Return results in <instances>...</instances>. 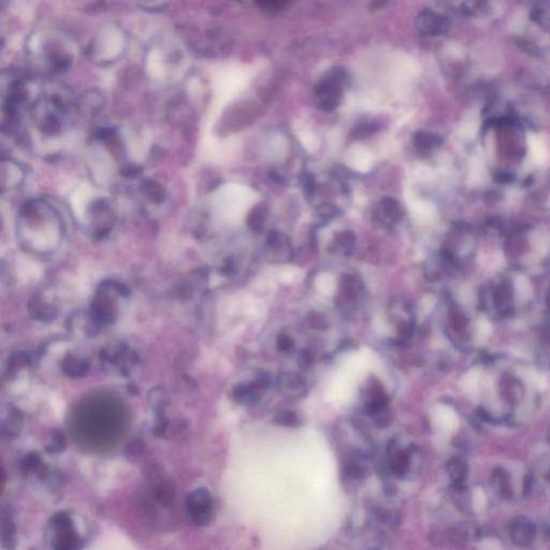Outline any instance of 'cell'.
<instances>
[{
	"instance_id": "obj_22",
	"label": "cell",
	"mask_w": 550,
	"mask_h": 550,
	"mask_svg": "<svg viewBox=\"0 0 550 550\" xmlns=\"http://www.w3.org/2000/svg\"><path fill=\"white\" fill-rule=\"evenodd\" d=\"M65 447H66V438H65L64 434L60 430H55L52 434V440L46 447V450L50 454H58L65 450Z\"/></svg>"
},
{
	"instance_id": "obj_8",
	"label": "cell",
	"mask_w": 550,
	"mask_h": 550,
	"mask_svg": "<svg viewBox=\"0 0 550 550\" xmlns=\"http://www.w3.org/2000/svg\"><path fill=\"white\" fill-rule=\"evenodd\" d=\"M416 27L418 32L424 36H434L442 34L446 29L447 21L444 16L431 10H424L416 19Z\"/></svg>"
},
{
	"instance_id": "obj_2",
	"label": "cell",
	"mask_w": 550,
	"mask_h": 550,
	"mask_svg": "<svg viewBox=\"0 0 550 550\" xmlns=\"http://www.w3.org/2000/svg\"><path fill=\"white\" fill-rule=\"evenodd\" d=\"M347 78L343 69L333 68L321 79L314 90L315 101L319 109L333 111L339 106Z\"/></svg>"
},
{
	"instance_id": "obj_26",
	"label": "cell",
	"mask_w": 550,
	"mask_h": 550,
	"mask_svg": "<svg viewBox=\"0 0 550 550\" xmlns=\"http://www.w3.org/2000/svg\"><path fill=\"white\" fill-rule=\"evenodd\" d=\"M276 345H278V349L281 351H290L291 349H294L295 343L289 335L282 333V335L278 337Z\"/></svg>"
},
{
	"instance_id": "obj_28",
	"label": "cell",
	"mask_w": 550,
	"mask_h": 550,
	"mask_svg": "<svg viewBox=\"0 0 550 550\" xmlns=\"http://www.w3.org/2000/svg\"><path fill=\"white\" fill-rule=\"evenodd\" d=\"M313 361H314V357L311 351H303L299 356V367L302 370H307L312 367Z\"/></svg>"
},
{
	"instance_id": "obj_11",
	"label": "cell",
	"mask_w": 550,
	"mask_h": 550,
	"mask_svg": "<svg viewBox=\"0 0 550 550\" xmlns=\"http://www.w3.org/2000/svg\"><path fill=\"white\" fill-rule=\"evenodd\" d=\"M23 414L19 408L8 404L1 414V431L7 436H19L23 427Z\"/></svg>"
},
{
	"instance_id": "obj_10",
	"label": "cell",
	"mask_w": 550,
	"mask_h": 550,
	"mask_svg": "<svg viewBox=\"0 0 550 550\" xmlns=\"http://www.w3.org/2000/svg\"><path fill=\"white\" fill-rule=\"evenodd\" d=\"M28 313L34 321L51 323L58 317V307L46 299L39 296H34L28 302Z\"/></svg>"
},
{
	"instance_id": "obj_12",
	"label": "cell",
	"mask_w": 550,
	"mask_h": 550,
	"mask_svg": "<svg viewBox=\"0 0 550 550\" xmlns=\"http://www.w3.org/2000/svg\"><path fill=\"white\" fill-rule=\"evenodd\" d=\"M511 537L516 545L525 547L535 537V527L528 519H516L511 525Z\"/></svg>"
},
{
	"instance_id": "obj_19",
	"label": "cell",
	"mask_w": 550,
	"mask_h": 550,
	"mask_svg": "<svg viewBox=\"0 0 550 550\" xmlns=\"http://www.w3.org/2000/svg\"><path fill=\"white\" fill-rule=\"evenodd\" d=\"M142 191L145 192V196H147L149 199L154 203H161L163 199H165L163 188L156 182H145L142 185Z\"/></svg>"
},
{
	"instance_id": "obj_27",
	"label": "cell",
	"mask_w": 550,
	"mask_h": 550,
	"mask_svg": "<svg viewBox=\"0 0 550 550\" xmlns=\"http://www.w3.org/2000/svg\"><path fill=\"white\" fill-rule=\"evenodd\" d=\"M502 391L507 394V398L513 400L514 402L517 399V386L515 382H509V378L507 382H502Z\"/></svg>"
},
{
	"instance_id": "obj_20",
	"label": "cell",
	"mask_w": 550,
	"mask_h": 550,
	"mask_svg": "<svg viewBox=\"0 0 550 550\" xmlns=\"http://www.w3.org/2000/svg\"><path fill=\"white\" fill-rule=\"evenodd\" d=\"M273 422L283 427H297L300 424V418L293 410H281L274 416Z\"/></svg>"
},
{
	"instance_id": "obj_14",
	"label": "cell",
	"mask_w": 550,
	"mask_h": 550,
	"mask_svg": "<svg viewBox=\"0 0 550 550\" xmlns=\"http://www.w3.org/2000/svg\"><path fill=\"white\" fill-rule=\"evenodd\" d=\"M361 283L353 275H343L340 281V296L345 302H356L361 294Z\"/></svg>"
},
{
	"instance_id": "obj_18",
	"label": "cell",
	"mask_w": 550,
	"mask_h": 550,
	"mask_svg": "<svg viewBox=\"0 0 550 550\" xmlns=\"http://www.w3.org/2000/svg\"><path fill=\"white\" fill-rule=\"evenodd\" d=\"M355 244V236L351 232H347L337 236L333 242V250L342 255H349L353 250Z\"/></svg>"
},
{
	"instance_id": "obj_9",
	"label": "cell",
	"mask_w": 550,
	"mask_h": 550,
	"mask_svg": "<svg viewBox=\"0 0 550 550\" xmlns=\"http://www.w3.org/2000/svg\"><path fill=\"white\" fill-rule=\"evenodd\" d=\"M365 396H367L365 410L370 415H377L387 408L389 400L383 385L380 382L373 380L370 385H368Z\"/></svg>"
},
{
	"instance_id": "obj_5",
	"label": "cell",
	"mask_w": 550,
	"mask_h": 550,
	"mask_svg": "<svg viewBox=\"0 0 550 550\" xmlns=\"http://www.w3.org/2000/svg\"><path fill=\"white\" fill-rule=\"evenodd\" d=\"M268 387V378L262 376L256 381L236 385L232 390V398L241 405L252 406L260 401Z\"/></svg>"
},
{
	"instance_id": "obj_21",
	"label": "cell",
	"mask_w": 550,
	"mask_h": 550,
	"mask_svg": "<svg viewBox=\"0 0 550 550\" xmlns=\"http://www.w3.org/2000/svg\"><path fill=\"white\" fill-rule=\"evenodd\" d=\"M410 464V455L404 450H398L392 457L391 469L396 474H404Z\"/></svg>"
},
{
	"instance_id": "obj_17",
	"label": "cell",
	"mask_w": 550,
	"mask_h": 550,
	"mask_svg": "<svg viewBox=\"0 0 550 550\" xmlns=\"http://www.w3.org/2000/svg\"><path fill=\"white\" fill-rule=\"evenodd\" d=\"M266 206L260 204V206H255L252 210L248 217V225L250 230L253 232H258L264 228V222L267 220V213H268Z\"/></svg>"
},
{
	"instance_id": "obj_30",
	"label": "cell",
	"mask_w": 550,
	"mask_h": 550,
	"mask_svg": "<svg viewBox=\"0 0 550 550\" xmlns=\"http://www.w3.org/2000/svg\"><path fill=\"white\" fill-rule=\"evenodd\" d=\"M220 271H222V274H234V273L236 271V262H234L232 258H229V260H226L225 264H224V266L222 267Z\"/></svg>"
},
{
	"instance_id": "obj_29",
	"label": "cell",
	"mask_w": 550,
	"mask_h": 550,
	"mask_svg": "<svg viewBox=\"0 0 550 550\" xmlns=\"http://www.w3.org/2000/svg\"><path fill=\"white\" fill-rule=\"evenodd\" d=\"M40 464V457L38 456V454H32L27 455L26 456L25 460L23 462L24 469L26 471H32L34 469L38 468Z\"/></svg>"
},
{
	"instance_id": "obj_24",
	"label": "cell",
	"mask_w": 550,
	"mask_h": 550,
	"mask_svg": "<svg viewBox=\"0 0 550 550\" xmlns=\"http://www.w3.org/2000/svg\"><path fill=\"white\" fill-rule=\"evenodd\" d=\"M511 287L507 286V284L501 285L497 287V294H495V301H497V307H507V303L511 301Z\"/></svg>"
},
{
	"instance_id": "obj_23",
	"label": "cell",
	"mask_w": 550,
	"mask_h": 550,
	"mask_svg": "<svg viewBox=\"0 0 550 550\" xmlns=\"http://www.w3.org/2000/svg\"><path fill=\"white\" fill-rule=\"evenodd\" d=\"M448 471L455 481H462L466 475V464L460 459H452L448 463Z\"/></svg>"
},
{
	"instance_id": "obj_7",
	"label": "cell",
	"mask_w": 550,
	"mask_h": 550,
	"mask_svg": "<svg viewBox=\"0 0 550 550\" xmlns=\"http://www.w3.org/2000/svg\"><path fill=\"white\" fill-rule=\"evenodd\" d=\"M278 388L284 397L293 400L304 397L307 390L304 380L295 373H281L278 377Z\"/></svg>"
},
{
	"instance_id": "obj_6",
	"label": "cell",
	"mask_w": 550,
	"mask_h": 550,
	"mask_svg": "<svg viewBox=\"0 0 550 550\" xmlns=\"http://www.w3.org/2000/svg\"><path fill=\"white\" fill-rule=\"evenodd\" d=\"M402 216H403V211L399 202L389 197L382 199L374 211L376 222L385 227H392L396 225L401 220Z\"/></svg>"
},
{
	"instance_id": "obj_4",
	"label": "cell",
	"mask_w": 550,
	"mask_h": 550,
	"mask_svg": "<svg viewBox=\"0 0 550 550\" xmlns=\"http://www.w3.org/2000/svg\"><path fill=\"white\" fill-rule=\"evenodd\" d=\"M188 516L195 525H209L213 516L212 497L208 489L198 488L187 495L186 500Z\"/></svg>"
},
{
	"instance_id": "obj_3",
	"label": "cell",
	"mask_w": 550,
	"mask_h": 550,
	"mask_svg": "<svg viewBox=\"0 0 550 550\" xmlns=\"http://www.w3.org/2000/svg\"><path fill=\"white\" fill-rule=\"evenodd\" d=\"M100 361L106 371L129 376L139 363V355L127 344L117 342L101 351Z\"/></svg>"
},
{
	"instance_id": "obj_1",
	"label": "cell",
	"mask_w": 550,
	"mask_h": 550,
	"mask_svg": "<svg viewBox=\"0 0 550 550\" xmlns=\"http://www.w3.org/2000/svg\"><path fill=\"white\" fill-rule=\"evenodd\" d=\"M129 289L117 281L107 280L97 287L96 294L90 305V315L93 321L102 328L112 325L119 317V301L128 298Z\"/></svg>"
},
{
	"instance_id": "obj_13",
	"label": "cell",
	"mask_w": 550,
	"mask_h": 550,
	"mask_svg": "<svg viewBox=\"0 0 550 550\" xmlns=\"http://www.w3.org/2000/svg\"><path fill=\"white\" fill-rule=\"evenodd\" d=\"M62 370L67 376L72 378H81L88 375L90 365L88 359L67 356L62 361Z\"/></svg>"
},
{
	"instance_id": "obj_15",
	"label": "cell",
	"mask_w": 550,
	"mask_h": 550,
	"mask_svg": "<svg viewBox=\"0 0 550 550\" xmlns=\"http://www.w3.org/2000/svg\"><path fill=\"white\" fill-rule=\"evenodd\" d=\"M55 530L58 533H60L55 543H54L55 550L80 549L81 542L79 537H76V533H74V530H72V525L56 528Z\"/></svg>"
},
{
	"instance_id": "obj_16",
	"label": "cell",
	"mask_w": 550,
	"mask_h": 550,
	"mask_svg": "<svg viewBox=\"0 0 550 550\" xmlns=\"http://www.w3.org/2000/svg\"><path fill=\"white\" fill-rule=\"evenodd\" d=\"M440 142V138L438 135L427 133V131H418L414 135V145H415L416 149L422 153L431 151L432 149L438 147Z\"/></svg>"
},
{
	"instance_id": "obj_25",
	"label": "cell",
	"mask_w": 550,
	"mask_h": 550,
	"mask_svg": "<svg viewBox=\"0 0 550 550\" xmlns=\"http://www.w3.org/2000/svg\"><path fill=\"white\" fill-rule=\"evenodd\" d=\"M307 323L309 325L314 329H326L328 327V323H327V319L326 317L323 316L321 313L317 312H312L309 313V316H307Z\"/></svg>"
}]
</instances>
